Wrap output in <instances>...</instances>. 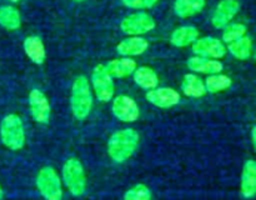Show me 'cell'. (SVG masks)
Returning a JSON list of instances; mask_svg holds the SVG:
<instances>
[{"mask_svg":"<svg viewBox=\"0 0 256 200\" xmlns=\"http://www.w3.org/2000/svg\"><path fill=\"white\" fill-rule=\"evenodd\" d=\"M36 186L46 200H62V180L54 168L45 166L40 170L36 176Z\"/></svg>","mask_w":256,"mask_h":200,"instance_id":"cell-5","label":"cell"},{"mask_svg":"<svg viewBox=\"0 0 256 200\" xmlns=\"http://www.w3.org/2000/svg\"><path fill=\"white\" fill-rule=\"evenodd\" d=\"M122 32L128 35H142L155 28V20L146 12H135L125 18L120 24Z\"/></svg>","mask_w":256,"mask_h":200,"instance_id":"cell-6","label":"cell"},{"mask_svg":"<svg viewBox=\"0 0 256 200\" xmlns=\"http://www.w3.org/2000/svg\"><path fill=\"white\" fill-rule=\"evenodd\" d=\"M29 108L35 122L46 124L50 119V104L44 92L34 89L29 94Z\"/></svg>","mask_w":256,"mask_h":200,"instance_id":"cell-10","label":"cell"},{"mask_svg":"<svg viewBox=\"0 0 256 200\" xmlns=\"http://www.w3.org/2000/svg\"><path fill=\"white\" fill-rule=\"evenodd\" d=\"M72 2H85V0H72Z\"/></svg>","mask_w":256,"mask_h":200,"instance_id":"cell-30","label":"cell"},{"mask_svg":"<svg viewBox=\"0 0 256 200\" xmlns=\"http://www.w3.org/2000/svg\"><path fill=\"white\" fill-rule=\"evenodd\" d=\"M246 26L242 22H232V24H228L224 28V32H222V40L228 44L235 42V40L240 39V38L246 35Z\"/></svg>","mask_w":256,"mask_h":200,"instance_id":"cell-25","label":"cell"},{"mask_svg":"<svg viewBox=\"0 0 256 200\" xmlns=\"http://www.w3.org/2000/svg\"><path fill=\"white\" fill-rule=\"evenodd\" d=\"M139 134L134 129H122L114 132L108 142V154L115 162H124L136 150Z\"/></svg>","mask_w":256,"mask_h":200,"instance_id":"cell-1","label":"cell"},{"mask_svg":"<svg viewBox=\"0 0 256 200\" xmlns=\"http://www.w3.org/2000/svg\"><path fill=\"white\" fill-rule=\"evenodd\" d=\"M230 54L239 60H246L252 56V40L249 36H242L235 42H230L228 46Z\"/></svg>","mask_w":256,"mask_h":200,"instance_id":"cell-22","label":"cell"},{"mask_svg":"<svg viewBox=\"0 0 256 200\" xmlns=\"http://www.w3.org/2000/svg\"><path fill=\"white\" fill-rule=\"evenodd\" d=\"M240 190L242 196L250 199L256 195V160L249 159L245 162L242 172Z\"/></svg>","mask_w":256,"mask_h":200,"instance_id":"cell-13","label":"cell"},{"mask_svg":"<svg viewBox=\"0 0 256 200\" xmlns=\"http://www.w3.org/2000/svg\"><path fill=\"white\" fill-rule=\"evenodd\" d=\"M124 200H152V192L146 185L138 184L125 192Z\"/></svg>","mask_w":256,"mask_h":200,"instance_id":"cell-26","label":"cell"},{"mask_svg":"<svg viewBox=\"0 0 256 200\" xmlns=\"http://www.w3.org/2000/svg\"><path fill=\"white\" fill-rule=\"evenodd\" d=\"M122 4L132 9H150L158 2V0H122Z\"/></svg>","mask_w":256,"mask_h":200,"instance_id":"cell-27","label":"cell"},{"mask_svg":"<svg viewBox=\"0 0 256 200\" xmlns=\"http://www.w3.org/2000/svg\"><path fill=\"white\" fill-rule=\"evenodd\" d=\"M62 179L65 186L75 196H80L86 189V178H85L84 168L80 160L75 158H70L65 162L62 166Z\"/></svg>","mask_w":256,"mask_h":200,"instance_id":"cell-4","label":"cell"},{"mask_svg":"<svg viewBox=\"0 0 256 200\" xmlns=\"http://www.w3.org/2000/svg\"><path fill=\"white\" fill-rule=\"evenodd\" d=\"M20 12L14 6L0 8V25L8 30H16L20 28Z\"/></svg>","mask_w":256,"mask_h":200,"instance_id":"cell-23","label":"cell"},{"mask_svg":"<svg viewBox=\"0 0 256 200\" xmlns=\"http://www.w3.org/2000/svg\"><path fill=\"white\" fill-rule=\"evenodd\" d=\"M24 50L29 59L35 64L40 65L44 62L46 52H45L44 42L39 36H28L24 40Z\"/></svg>","mask_w":256,"mask_h":200,"instance_id":"cell-17","label":"cell"},{"mask_svg":"<svg viewBox=\"0 0 256 200\" xmlns=\"http://www.w3.org/2000/svg\"><path fill=\"white\" fill-rule=\"evenodd\" d=\"M240 5L236 0H222L215 9L212 18V22L216 29H224L230 24L232 19L239 12Z\"/></svg>","mask_w":256,"mask_h":200,"instance_id":"cell-11","label":"cell"},{"mask_svg":"<svg viewBox=\"0 0 256 200\" xmlns=\"http://www.w3.org/2000/svg\"><path fill=\"white\" fill-rule=\"evenodd\" d=\"M112 112L115 118L124 122H132L138 120L140 110L134 99L126 95H119L112 102Z\"/></svg>","mask_w":256,"mask_h":200,"instance_id":"cell-9","label":"cell"},{"mask_svg":"<svg viewBox=\"0 0 256 200\" xmlns=\"http://www.w3.org/2000/svg\"><path fill=\"white\" fill-rule=\"evenodd\" d=\"M92 80L98 99L102 102H110L114 96V82H112V78L105 69V65L100 64L95 68Z\"/></svg>","mask_w":256,"mask_h":200,"instance_id":"cell-7","label":"cell"},{"mask_svg":"<svg viewBox=\"0 0 256 200\" xmlns=\"http://www.w3.org/2000/svg\"><path fill=\"white\" fill-rule=\"evenodd\" d=\"M182 89L185 95L192 98H200L206 94L205 84L200 78H198L194 74L185 75L184 80L182 82Z\"/></svg>","mask_w":256,"mask_h":200,"instance_id":"cell-21","label":"cell"},{"mask_svg":"<svg viewBox=\"0 0 256 200\" xmlns=\"http://www.w3.org/2000/svg\"><path fill=\"white\" fill-rule=\"evenodd\" d=\"M192 52L198 56L220 59V58H224L225 54H226V46H225L222 40L216 39V38L206 36L198 39L192 44Z\"/></svg>","mask_w":256,"mask_h":200,"instance_id":"cell-8","label":"cell"},{"mask_svg":"<svg viewBox=\"0 0 256 200\" xmlns=\"http://www.w3.org/2000/svg\"><path fill=\"white\" fill-rule=\"evenodd\" d=\"M252 146H254L256 152V125H254V128L252 129Z\"/></svg>","mask_w":256,"mask_h":200,"instance_id":"cell-28","label":"cell"},{"mask_svg":"<svg viewBox=\"0 0 256 200\" xmlns=\"http://www.w3.org/2000/svg\"><path fill=\"white\" fill-rule=\"evenodd\" d=\"M188 68L195 72L202 74H219L224 69V65L216 59L204 56H192L188 60Z\"/></svg>","mask_w":256,"mask_h":200,"instance_id":"cell-14","label":"cell"},{"mask_svg":"<svg viewBox=\"0 0 256 200\" xmlns=\"http://www.w3.org/2000/svg\"><path fill=\"white\" fill-rule=\"evenodd\" d=\"M146 100L158 108H172L179 104L180 94L172 88H155L146 92Z\"/></svg>","mask_w":256,"mask_h":200,"instance_id":"cell-12","label":"cell"},{"mask_svg":"<svg viewBox=\"0 0 256 200\" xmlns=\"http://www.w3.org/2000/svg\"><path fill=\"white\" fill-rule=\"evenodd\" d=\"M134 74V80L140 88L146 90L155 89L158 86V82H159V79H158V75L152 68L149 66H142L135 69V72H132Z\"/></svg>","mask_w":256,"mask_h":200,"instance_id":"cell-20","label":"cell"},{"mask_svg":"<svg viewBox=\"0 0 256 200\" xmlns=\"http://www.w3.org/2000/svg\"><path fill=\"white\" fill-rule=\"evenodd\" d=\"M2 144L12 150H20L25 144V132L22 119L16 114H9L0 125Z\"/></svg>","mask_w":256,"mask_h":200,"instance_id":"cell-3","label":"cell"},{"mask_svg":"<svg viewBox=\"0 0 256 200\" xmlns=\"http://www.w3.org/2000/svg\"><path fill=\"white\" fill-rule=\"evenodd\" d=\"M205 6V0H176L174 12L179 18L186 19L202 12Z\"/></svg>","mask_w":256,"mask_h":200,"instance_id":"cell-19","label":"cell"},{"mask_svg":"<svg viewBox=\"0 0 256 200\" xmlns=\"http://www.w3.org/2000/svg\"><path fill=\"white\" fill-rule=\"evenodd\" d=\"M2 199V188L0 186V200Z\"/></svg>","mask_w":256,"mask_h":200,"instance_id":"cell-29","label":"cell"},{"mask_svg":"<svg viewBox=\"0 0 256 200\" xmlns=\"http://www.w3.org/2000/svg\"><path fill=\"white\" fill-rule=\"evenodd\" d=\"M70 102H72V114L76 119L82 120L89 115L92 108V95L89 82L82 75L74 80Z\"/></svg>","mask_w":256,"mask_h":200,"instance_id":"cell-2","label":"cell"},{"mask_svg":"<svg viewBox=\"0 0 256 200\" xmlns=\"http://www.w3.org/2000/svg\"><path fill=\"white\" fill-rule=\"evenodd\" d=\"M105 69L112 78H124L132 74L136 69V62L129 58L115 59L105 65Z\"/></svg>","mask_w":256,"mask_h":200,"instance_id":"cell-16","label":"cell"},{"mask_svg":"<svg viewBox=\"0 0 256 200\" xmlns=\"http://www.w3.org/2000/svg\"><path fill=\"white\" fill-rule=\"evenodd\" d=\"M148 48H149V42L144 38L132 36L119 42L116 50L122 56H135V55L144 54Z\"/></svg>","mask_w":256,"mask_h":200,"instance_id":"cell-15","label":"cell"},{"mask_svg":"<svg viewBox=\"0 0 256 200\" xmlns=\"http://www.w3.org/2000/svg\"><path fill=\"white\" fill-rule=\"evenodd\" d=\"M199 36V30L195 26H182L174 30L170 42L178 48H185L190 44H194Z\"/></svg>","mask_w":256,"mask_h":200,"instance_id":"cell-18","label":"cell"},{"mask_svg":"<svg viewBox=\"0 0 256 200\" xmlns=\"http://www.w3.org/2000/svg\"><path fill=\"white\" fill-rule=\"evenodd\" d=\"M9 2H20V0H9Z\"/></svg>","mask_w":256,"mask_h":200,"instance_id":"cell-31","label":"cell"},{"mask_svg":"<svg viewBox=\"0 0 256 200\" xmlns=\"http://www.w3.org/2000/svg\"><path fill=\"white\" fill-rule=\"evenodd\" d=\"M204 84H205V89H206V92L215 94V92H222V90L229 89L232 84V80L230 79L228 75L212 74L209 78H208L206 82H205Z\"/></svg>","mask_w":256,"mask_h":200,"instance_id":"cell-24","label":"cell"},{"mask_svg":"<svg viewBox=\"0 0 256 200\" xmlns=\"http://www.w3.org/2000/svg\"><path fill=\"white\" fill-rule=\"evenodd\" d=\"M255 60H256V50H255Z\"/></svg>","mask_w":256,"mask_h":200,"instance_id":"cell-32","label":"cell"}]
</instances>
